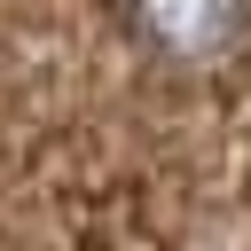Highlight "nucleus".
I'll return each instance as SVG.
<instances>
[{"label":"nucleus","instance_id":"1","mask_svg":"<svg viewBox=\"0 0 251 251\" xmlns=\"http://www.w3.org/2000/svg\"><path fill=\"white\" fill-rule=\"evenodd\" d=\"M118 16L133 24V39L180 71H212L235 55L251 0H118Z\"/></svg>","mask_w":251,"mask_h":251}]
</instances>
